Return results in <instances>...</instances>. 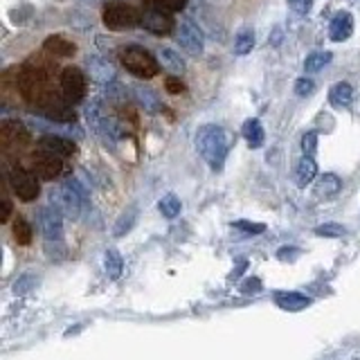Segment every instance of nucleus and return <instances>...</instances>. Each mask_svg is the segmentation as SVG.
<instances>
[{
	"label": "nucleus",
	"mask_w": 360,
	"mask_h": 360,
	"mask_svg": "<svg viewBox=\"0 0 360 360\" xmlns=\"http://www.w3.org/2000/svg\"><path fill=\"white\" fill-rule=\"evenodd\" d=\"M97 45L104 52H110L112 50V43H110V39H106V37H97Z\"/></svg>",
	"instance_id": "40"
},
{
	"label": "nucleus",
	"mask_w": 360,
	"mask_h": 360,
	"mask_svg": "<svg viewBox=\"0 0 360 360\" xmlns=\"http://www.w3.org/2000/svg\"><path fill=\"white\" fill-rule=\"evenodd\" d=\"M84 3H88V5H95V3H97V0H84Z\"/></svg>",
	"instance_id": "43"
},
{
	"label": "nucleus",
	"mask_w": 360,
	"mask_h": 360,
	"mask_svg": "<svg viewBox=\"0 0 360 360\" xmlns=\"http://www.w3.org/2000/svg\"><path fill=\"white\" fill-rule=\"evenodd\" d=\"M39 230L45 241H61L63 239V217L54 207L39 210Z\"/></svg>",
	"instance_id": "10"
},
{
	"label": "nucleus",
	"mask_w": 360,
	"mask_h": 360,
	"mask_svg": "<svg viewBox=\"0 0 360 360\" xmlns=\"http://www.w3.org/2000/svg\"><path fill=\"white\" fill-rule=\"evenodd\" d=\"M30 279H32V275H22L20 279H16V284H14V290H16V292H25L27 288H32L34 284H32Z\"/></svg>",
	"instance_id": "37"
},
{
	"label": "nucleus",
	"mask_w": 360,
	"mask_h": 360,
	"mask_svg": "<svg viewBox=\"0 0 360 360\" xmlns=\"http://www.w3.org/2000/svg\"><path fill=\"white\" fill-rule=\"evenodd\" d=\"M315 234L318 236H331V239H338V236L345 234V228L340 223H322L315 228Z\"/></svg>",
	"instance_id": "30"
},
{
	"label": "nucleus",
	"mask_w": 360,
	"mask_h": 360,
	"mask_svg": "<svg viewBox=\"0 0 360 360\" xmlns=\"http://www.w3.org/2000/svg\"><path fill=\"white\" fill-rule=\"evenodd\" d=\"M86 117H88V124H90V127H93V131H95L104 142H115V140H117V135H120L117 122L106 115L104 108H101V101H99V99H95L93 104L88 106Z\"/></svg>",
	"instance_id": "6"
},
{
	"label": "nucleus",
	"mask_w": 360,
	"mask_h": 360,
	"mask_svg": "<svg viewBox=\"0 0 360 360\" xmlns=\"http://www.w3.org/2000/svg\"><path fill=\"white\" fill-rule=\"evenodd\" d=\"M9 214H11V202L7 198H3V212H0V221L7 223L9 221Z\"/></svg>",
	"instance_id": "39"
},
{
	"label": "nucleus",
	"mask_w": 360,
	"mask_h": 360,
	"mask_svg": "<svg viewBox=\"0 0 360 360\" xmlns=\"http://www.w3.org/2000/svg\"><path fill=\"white\" fill-rule=\"evenodd\" d=\"M248 284H241V292H257V290H262V281H259L257 277L252 279H245Z\"/></svg>",
	"instance_id": "38"
},
{
	"label": "nucleus",
	"mask_w": 360,
	"mask_h": 360,
	"mask_svg": "<svg viewBox=\"0 0 360 360\" xmlns=\"http://www.w3.org/2000/svg\"><path fill=\"white\" fill-rule=\"evenodd\" d=\"M39 146L43 151H50L59 158H65V155H72L77 151V144L68 138H61V135H43L39 140Z\"/></svg>",
	"instance_id": "14"
},
{
	"label": "nucleus",
	"mask_w": 360,
	"mask_h": 360,
	"mask_svg": "<svg viewBox=\"0 0 360 360\" xmlns=\"http://www.w3.org/2000/svg\"><path fill=\"white\" fill-rule=\"evenodd\" d=\"M158 61H160V65L172 75H183L185 72V61L180 59V54L176 50H172V48H162L160 52H158Z\"/></svg>",
	"instance_id": "20"
},
{
	"label": "nucleus",
	"mask_w": 360,
	"mask_h": 360,
	"mask_svg": "<svg viewBox=\"0 0 360 360\" xmlns=\"http://www.w3.org/2000/svg\"><path fill=\"white\" fill-rule=\"evenodd\" d=\"M146 7H158V9H162V11H183L185 5H187V0H144Z\"/></svg>",
	"instance_id": "29"
},
{
	"label": "nucleus",
	"mask_w": 360,
	"mask_h": 360,
	"mask_svg": "<svg viewBox=\"0 0 360 360\" xmlns=\"http://www.w3.org/2000/svg\"><path fill=\"white\" fill-rule=\"evenodd\" d=\"M333 59V54L331 52H313L307 56V61H304V72H318L322 70L324 65H329Z\"/></svg>",
	"instance_id": "26"
},
{
	"label": "nucleus",
	"mask_w": 360,
	"mask_h": 360,
	"mask_svg": "<svg viewBox=\"0 0 360 360\" xmlns=\"http://www.w3.org/2000/svg\"><path fill=\"white\" fill-rule=\"evenodd\" d=\"M61 93L70 104H79L86 95V75L82 72V68H65L61 72Z\"/></svg>",
	"instance_id": "7"
},
{
	"label": "nucleus",
	"mask_w": 360,
	"mask_h": 360,
	"mask_svg": "<svg viewBox=\"0 0 360 360\" xmlns=\"http://www.w3.org/2000/svg\"><path fill=\"white\" fill-rule=\"evenodd\" d=\"M295 255H297V250H288V248H281V250L277 252L279 259H290V257H295Z\"/></svg>",
	"instance_id": "41"
},
{
	"label": "nucleus",
	"mask_w": 360,
	"mask_h": 360,
	"mask_svg": "<svg viewBox=\"0 0 360 360\" xmlns=\"http://www.w3.org/2000/svg\"><path fill=\"white\" fill-rule=\"evenodd\" d=\"M275 302H277V307H281L284 311H302L311 304V300L307 295H302V292H295V290L275 292Z\"/></svg>",
	"instance_id": "15"
},
{
	"label": "nucleus",
	"mask_w": 360,
	"mask_h": 360,
	"mask_svg": "<svg viewBox=\"0 0 360 360\" xmlns=\"http://www.w3.org/2000/svg\"><path fill=\"white\" fill-rule=\"evenodd\" d=\"M196 151L214 172H219L225 165V158L230 151V138L223 127L217 124H202L196 131Z\"/></svg>",
	"instance_id": "1"
},
{
	"label": "nucleus",
	"mask_w": 360,
	"mask_h": 360,
	"mask_svg": "<svg viewBox=\"0 0 360 360\" xmlns=\"http://www.w3.org/2000/svg\"><path fill=\"white\" fill-rule=\"evenodd\" d=\"M158 210H160L165 219H176L180 210H183V205H180V198L176 194H167L160 198V202H158Z\"/></svg>",
	"instance_id": "27"
},
{
	"label": "nucleus",
	"mask_w": 360,
	"mask_h": 360,
	"mask_svg": "<svg viewBox=\"0 0 360 360\" xmlns=\"http://www.w3.org/2000/svg\"><path fill=\"white\" fill-rule=\"evenodd\" d=\"M0 131H3V140H5V142H9V140L25 142V140H27V131H25V127H22L20 122L5 120V122H3V127H0Z\"/></svg>",
	"instance_id": "25"
},
{
	"label": "nucleus",
	"mask_w": 360,
	"mask_h": 360,
	"mask_svg": "<svg viewBox=\"0 0 360 360\" xmlns=\"http://www.w3.org/2000/svg\"><path fill=\"white\" fill-rule=\"evenodd\" d=\"M32 169H34V174H37L39 178H43V180H54V178L61 176L63 162H61L59 155H54L50 151H43L41 149L39 153L32 155Z\"/></svg>",
	"instance_id": "9"
},
{
	"label": "nucleus",
	"mask_w": 360,
	"mask_h": 360,
	"mask_svg": "<svg viewBox=\"0 0 360 360\" xmlns=\"http://www.w3.org/2000/svg\"><path fill=\"white\" fill-rule=\"evenodd\" d=\"M86 70L99 84H112V82H115V68H112V63L106 61L104 56H88Z\"/></svg>",
	"instance_id": "12"
},
{
	"label": "nucleus",
	"mask_w": 360,
	"mask_h": 360,
	"mask_svg": "<svg viewBox=\"0 0 360 360\" xmlns=\"http://www.w3.org/2000/svg\"><path fill=\"white\" fill-rule=\"evenodd\" d=\"M133 93H135V99L140 101V106L146 110V112H158L160 110V97H158L151 88H144V86H135L133 88Z\"/></svg>",
	"instance_id": "21"
},
{
	"label": "nucleus",
	"mask_w": 360,
	"mask_h": 360,
	"mask_svg": "<svg viewBox=\"0 0 360 360\" xmlns=\"http://www.w3.org/2000/svg\"><path fill=\"white\" fill-rule=\"evenodd\" d=\"M101 18H104V25L108 30H115V32H124V30H133L142 25V14L138 9H135L133 5L129 3H108L104 7V14H101Z\"/></svg>",
	"instance_id": "4"
},
{
	"label": "nucleus",
	"mask_w": 360,
	"mask_h": 360,
	"mask_svg": "<svg viewBox=\"0 0 360 360\" xmlns=\"http://www.w3.org/2000/svg\"><path fill=\"white\" fill-rule=\"evenodd\" d=\"M315 176H318V162L313 160L311 155H302V160L297 162V172H295V180L300 187L311 185Z\"/></svg>",
	"instance_id": "19"
},
{
	"label": "nucleus",
	"mask_w": 360,
	"mask_h": 360,
	"mask_svg": "<svg viewBox=\"0 0 360 360\" xmlns=\"http://www.w3.org/2000/svg\"><path fill=\"white\" fill-rule=\"evenodd\" d=\"M120 61L127 68V72L140 79H151L160 70V61L149 50H144L142 45H127L120 52Z\"/></svg>",
	"instance_id": "3"
},
{
	"label": "nucleus",
	"mask_w": 360,
	"mask_h": 360,
	"mask_svg": "<svg viewBox=\"0 0 360 360\" xmlns=\"http://www.w3.org/2000/svg\"><path fill=\"white\" fill-rule=\"evenodd\" d=\"M270 41H273V45L277 48V45L281 43V30H275V32H273V39H270Z\"/></svg>",
	"instance_id": "42"
},
{
	"label": "nucleus",
	"mask_w": 360,
	"mask_h": 360,
	"mask_svg": "<svg viewBox=\"0 0 360 360\" xmlns=\"http://www.w3.org/2000/svg\"><path fill=\"white\" fill-rule=\"evenodd\" d=\"M88 200L86 189L79 185V180L70 178L65 180L63 185H56L50 189V202L52 207L65 219H79L82 217V210Z\"/></svg>",
	"instance_id": "2"
},
{
	"label": "nucleus",
	"mask_w": 360,
	"mask_h": 360,
	"mask_svg": "<svg viewBox=\"0 0 360 360\" xmlns=\"http://www.w3.org/2000/svg\"><path fill=\"white\" fill-rule=\"evenodd\" d=\"M142 27L149 30L151 34L162 37V34H169L174 30V18L169 16V11H162L158 7H146L142 14Z\"/></svg>",
	"instance_id": "11"
},
{
	"label": "nucleus",
	"mask_w": 360,
	"mask_h": 360,
	"mask_svg": "<svg viewBox=\"0 0 360 360\" xmlns=\"http://www.w3.org/2000/svg\"><path fill=\"white\" fill-rule=\"evenodd\" d=\"M354 99V88L347 82H338L329 88V101L335 108H347Z\"/></svg>",
	"instance_id": "17"
},
{
	"label": "nucleus",
	"mask_w": 360,
	"mask_h": 360,
	"mask_svg": "<svg viewBox=\"0 0 360 360\" xmlns=\"http://www.w3.org/2000/svg\"><path fill=\"white\" fill-rule=\"evenodd\" d=\"M133 221H135V210L129 212V217L124 214V217L120 219L117 228H115V236H122L124 232H129V230H131V225H133Z\"/></svg>",
	"instance_id": "35"
},
{
	"label": "nucleus",
	"mask_w": 360,
	"mask_h": 360,
	"mask_svg": "<svg viewBox=\"0 0 360 360\" xmlns=\"http://www.w3.org/2000/svg\"><path fill=\"white\" fill-rule=\"evenodd\" d=\"M104 270L110 279H120L122 277V270H124V259L122 255L115 250V248H110V250L104 252Z\"/></svg>",
	"instance_id": "23"
},
{
	"label": "nucleus",
	"mask_w": 360,
	"mask_h": 360,
	"mask_svg": "<svg viewBox=\"0 0 360 360\" xmlns=\"http://www.w3.org/2000/svg\"><path fill=\"white\" fill-rule=\"evenodd\" d=\"M9 187L11 191L22 200V202H32L37 200L39 194H41V187H39V180L32 172L22 167H14L9 172Z\"/></svg>",
	"instance_id": "5"
},
{
	"label": "nucleus",
	"mask_w": 360,
	"mask_h": 360,
	"mask_svg": "<svg viewBox=\"0 0 360 360\" xmlns=\"http://www.w3.org/2000/svg\"><path fill=\"white\" fill-rule=\"evenodd\" d=\"M165 88H167L169 95H180L185 90V84L180 82V77H169L165 82Z\"/></svg>",
	"instance_id": "36"
},
{
	"label": "nucleus",
	"mask_w": 360,
	"mask_h": 360,
	"mask_svg": "<svg viewBox=\"0 0 360 360\" xmlns=\"http://www.w3.org/2000/svg\"><path fill=\"white\" fill-rule=\"evenodd\" d=\"M286 5L295 11V14H300V16H307L309 11H311V7H313V0H286Z\"/></svg>",
	"instance_id": "34"
},
{
	"label": "nucleus",
	"mask_w": 360,
	"mask_h": 360,
	"mask_svg": "<svg viewBox=\"0 0 360 360\" xmlns=\"http://www.w3.org/2000/svg\"><path fill=\"white\" fill-rule=\"evenodd\" d=\"M232 228H236V230H241V232H245V234H262V232H266V225L264 223H255V221H234L232 223Z\"/></svg>",
	"instance_id": "31"
},
{
	"label": "nucleus",
	"mask_w": 360,
	"mask_h": 360,
	"mask_svg": "<svg viewBox=\"0 0 360 360\" xmlns=\"http://www.w3.org/2000/svg\"><path fill=\"white\" fill-rule=\"evenodd\" d=\"M354 34V16L349 11H338L329 22V39L333 43H342Z\"/></svg>",
	"instance_id": "13"
},
{
	"label": "nucleus",
	"mask_w": 360,
	"mask_h": 360,
	"mask_svg": "<svg viewBox=\"0 0 360 360\" xmlns=\"http://www.w3.org/2000/svg\"><path fill=\"white\" fill-rule=\"evenodd\" d=\"M302 151L304 155H315V151H318V133L315 131H309L302 135Z\"/></svg>",
	"instance_id": "32"
},
{
	"label": "nucleus",
	"mask_w": 360,
	"mask_h": 360,
	"mask_svg": "<svg viewBox=\"0 0 360 360\" xmlns=\"http://www.w3.org/2000/svg\"><path fill=\"white\" fill-rule=\"evenodd\" d=\"M11 232H14V239L18 241V245H30L32 243V225L22 219V217H18L16 221H14V228H11Z\"/></svg>",
	"instance_id": "28"
},
{
	"label": "nucleus",
	"mask_w": 360,
	"mask_h": 360,
	"mask_svg": "<svg viewBox=\"0 0 360 360\" xmlns=\"http://www.w3.org/2000/svg\"><path fill=\"white\" fill-rule=\"evenodd\" d=\"M313 90H315V84L307 77H302L295 82V95L297 97H309V95H313Z\"/></svg>",
	"instance_id": "33"
},
{
	"label": "nucleus",
	"mask_w": 360,
	"mask_h": 360,
	"mask_svg": "<svg viewBox=\"0 0 360 360\" xmlns=\"http://www.w3.org/2000/svg\"><path fill=\"white\" fill-rule=\"evenodd\" d=\"M45 50L56 56H72L77 52V45L63 37H48L45 39Z\"/></svg>",
	"instance_id": "22"
},
{
	"label": "nucleus",
	"mask_w": 360,
	"mask_h": 360,
	"mask_svg": "<svg viewBox=\"0 0 360 360\" xmlns=\"http://www.w3.org/2000/svg\"><path fill=\"white\" fill-rule=\"evenodd\" d=\"M178 43L180 48H183L187 54L191 56H200L202 54V48H205V43H202V32L198 30V25L194 20H183L178 27Z\"/></svg>",
	"instance_id": "8"
},
{
	"label": "nucleus",
	"mask_w": 360,
	"mask_h": 360,
	"mask_svg": "<svg viewBox=\"0 0 360 360\" xmlns=\"http://www.w3.org/2000/svg\"><path fill=\"white\" fill-rule=\"evenodd\" d=\"M342 189V180L338 178L335 174H324L318 178L315 183V196L318 198H333L338 196V191Z\"/></svg>",
	"instance_id": "16"
},
{
	"label": "nucleus",
	"mask_w": 360,
	"mask_h": 360,
	"mask_svg": "<svg viewBox=\"0 0 360 360\" xmlns=\"http://www.w3.org/2000/svg\"><path fill=\"white\" fill-rule=\"evenodd\" d=\"M252 48H255V32L250 27H245L234 37V54L243 56L248 52H252Z\"/></svg>",
	"instance_id": "24"
},
{
	"label": "nucleus",
	"mask_w": 360,
	"mask_h": 360,
	"mask_svg": "<svg viewBox=\"0 0 360 360\" xmlns=\"http://www.w3.org/2000/svg\"><path fill=\"white\" fill-rule=\"evenodd\" d=\"M241 133H243V138H245V142H248L250 149H259V146L264 144L266 133H264V127H262V122H259V120H255V117L245 120Z\"/></svg>",
	"instance_id": "18"
}]
</instances>
